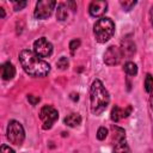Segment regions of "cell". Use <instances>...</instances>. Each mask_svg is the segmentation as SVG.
I'll use <instances>...</instances> for the list:
<instances>
[{
  "instance_id": "obj_17",
  "label": "cell",
  "mask_w": 153,
  "mask_h": 153,
  "mask_svg": "<svg viewBox=\"0 0 153 153\" xmlns=\"http://www.w3.org/2000/svg\"><path fill=\"white\" fill-rule=\"evenodd\" d=\"M111 120L114 121V122H118L120 121V118H122L123 116H122V110L120 109V106H117V105H115L114 108H112V110H111Z\"/></svg>"
},
{
  "instance_id": "obj_12",
  "label": "cell",
  "mask_w": 153,
  "mask_h": 153,
  "mask_svg": "<svg viewBox=\"0 0 153 153\" xmlns=\"http://www.w3.org/2000/svg\"><path fill=\"white\" fill-rule=\"evenodd\" d=\"M63 122H65V124H67L68 127L74 128V127H78V126L81 123V116H80L79 114L73 112V114H69L68 116H66L65 120H63Z\"/></svg>"
},
{
  "instance_id": "obj_8",
  "label": "cell",
  "mask_w": 153,
  "mask_h": 153,
  "mask_svg": "<svg viewBox=\"0 0 153 153\" xmlns=\"http://www.w3.org/2000/svg\"><path fill=\"white\" fill-rule=\"evenodd\" d=\"M122 57H123V54L121 51V48L115 47V45H110L104 53V62L108 66L118 65L121 62Z\"/></svg>"
},
{
  "instance_id": "obj_21",
  "label": "cell",
  "mask_w": 153,
  "mask_h": 153,
  "mask_svg": "<svg viewBox=\"0 0 153 153\" xmlns=\"http://www.w3.org/2000/svg\"><path fill=\"white\" fill-rule=\"evenodd\" d=\"M26 4H27L26 1H20V2H18V1L16 2L14 1L13 2V8H14V11H20V10H23L26 6Z\"/></svg>"
},
{
  "instance_id": "obj_5",
  "label": "cell",
  "mask_w": 153,
  "mask_h": 153,
  "mask_svg": "<svg viewBox=\"0 0 153 153\" xmlns=\"http://www.w3.org/2000/svg\"><path fill=\"white\" fill-rule=\"evenodd\" d=\"M39 118L43 122L42 128L44 130H47V129H50L53 127V124L56 122V120L59 118V112L54 106L44 105L39 111Z\"/></svg>"
},
{
  "instance_id": "obj_11",
  "label": "cell",
  "mask_w": 153,
  "mask_h": 153,
  "mask_svg": "<svg viewBox=\"0 0 153 153\" xmlns=\"http://www.w3.org/2000/svg\"><path fill=\"white\" fill-rule=\"evenodd\" d=\"M16 75V68L11 62H5L1 66V76L4 80H11Z\"/></svg>"
},
{
  "instance_id": "obj_19",
  "label": "cell",
  "mask_w": 153,
  "mask_h": 153,
  "mask_svg": "<svg viewBox=\"0 0 153 153\" xmlns=\"http://www.w3.org/2000/svg\"><path fill=\"white\" fill-rule=\"evenodd\" d=\"M68 65H69V61H68V59H67L66 56L60 57V59L57 60V62H56V66H57L60 69H66V68L68 67Z\"/></svg>"
},
{
  "instance_id": "obj_4",
  "label": "cell",
  "mask_w": 153,
  "mask_h": 153,
  "mask_svg": "<svg viewBox=\"0 0 153 153\" xmlns=\"http://www.w3.org/2000/svg\"><path fill=\"white\" fill-rule=\"evenodd\" d=\"M6 136L11 143L16 146H20L25 139V131H24L22 123L16 120L10 121L7 126V130H6Z\"/></svg>"
},
{
  "instance_id": "obj_2",
  "label": "cell",
  "mask_w": 153,
  "mask_h": 153,
  "mask_svg": "<svg viewBox=\"0 0 153 153\" xmlns=\"http://www.w3.org/2000/svg\"><path fill=\"white\" fill-rule=\"evenodd\" d=\"M90 102L91 111L93 115H100L109 105L110 96L103 82L98 79L93 80L90 87Z\"/></svg>"
},
{
  "instance_id": "obj_24",
  "label": "cell",
  "mask_w": 153,
  "mask_h": 153,
  "mask_svg": "<svg viewBox=\"0 0 153 153\" xmlns=\"http://www.w3.org/2000/svg\"><path fill=\"white\" fill-rule=\"evenodd\" d=\"M0 153H16V152H14L13 148H11L10 146H7V145H2L1 148H0Z\"/></svg>"
},
{
  "instance_id": "obj_9",
  "label": "cell",
  "mask_w": 153,
  "mask_h": 153,
  "mask_svg": "<svg viewBox=\"0 0 153 153\" xmlns=\"http://www.w3.org/2000/svg\"><path fill=\"white\" fill-rule=\"evenodd\" d=\"M108 2L106 1H92L88 6V13L91 17H100L103 16L108 10Z\"/></svg>"
},
{
  "instance_id": "obj_3",
  "label": "cell",
  "mask_w": 153,
  "mask_h": 153,
  "mask_svg": "<svg viewBox=\"0 0 153 153\" xmlns=\"http://www.w3.org/2000/svg\"><path fill=\"white\" fill-rule=\"evenodd\" d=\"M115 33V23L108 17L99 18L93 25V35L97 42L105 43Z\"/></svg>"
},
{
  "instance_id": "obj_23",
  "label": "cell",
  "mask_w": 153,
  "mask_h": 153,
  "mask_svg": "<svg viewBox=\"0 0 153 153\" xmlns=\"http://www.w3.org/2000/svg\"><path fill=\"white\" fill-rule=\"evenodd\" d=\"M27 100L30 102V104L31 105H36V104H38L39 103V97H36V96H33V94H29L27 96Z\"/></svg>"
},
{
  "instance_id": "obj_13",
  "label": "cell",
  "mask_w": 153,
  "mask_h": 153,
  "mask_svg": "<svg viewBox=\"0 0 153 153\" xmlns=\"http://www.w3.org/2000/svg\"><path fill=\"white\" fill-rule=\"evenodd\" d=\"M112 153H131L126 139L115 142L114 148H112Z\"/></svg>"
},
{
  "instance_id": "obj_1",
  "label": "cell",
  "mask_w": 153,
  "mask_h": 153,
  "mask_svg": "<svg viewBox=\"0 0 153 153\" xmlns=\"http://www.w3.org/2000/svg\"><path fill=\"white\" fill-rule=\"evenodd\" d=\"M19 61L23 69L31 76L42 78L50 72V65L29 49H24L19 53Z\"/></svg>"
},
{
  "instance_id": "obj_25",
  "label": "cell",
  "mask_w": 153,
  "mask_h": 153,
  "mask_svg": "<svg viewBox=\"0 0 153 153\" xmlns=\"http://www.w3.org/2000/svg\"><path fill=\"white\" fill-rule=\"evenodd\" d=\"M149 19H151V24H152V26H153V6H152L151 10H149Z\"/></svg>"
},
{
  "instance_id": "obj_7",
  "label": "cell",
  "mask_w": 153,
  "mask_h": 153,
  "mask_svg": "<svg viewBox=\"0 0 153 153\" xmlns=\"http://www.w3.org/2000/svg\"><path fill=\"white\" fill-rule=\"evenodd\" d=\"M33 53L39 57H48L53 53V44L45 37H41L33 42Z\"/></svg>"
},
{
  "instance_id": "obj_20",
  "label": "cell",
  "mask_w": 153,
  "mask_h": 153,
  "mask_svg": "<svg viewBox=\"0 0 153 153\" xmlns=\"http://www.w3.org/2000/svg\"><path fill=\"white\" fill-rule=\"evenodd\" d=\"M108 136V129L105 127H99L97 130V139L98 140H104Z\"/></svg>"
},
{
  "instance_id": "obj_28",
  "label": "cell",
  "mask_w": 153,
  "mask_h": 153,
  "mask_svg": "<svg viewBox=\"0 0 153 153\" xmlns=\"http://www.w3.org/2000/svg\"><path fill=\"white\" fill-rule=\"evenodd\" d=\"M151 106H152V108H153V96H152V97H151Z\"/></svg>"
},
{
  "instance_id": "obj_14",
  "label": "cell",
  "mask_w": 153,
  "mask_h": 153,
  "mask_svg": "<svg viewBox=\"0 0 153 153\" xmlns=\"http://www.w3.org/2000/svg\"><path fill=\"white\" fill-rule=\"evenodd\" d=\"M68 10H71V8L68 7L67 4H63V2L57 5V10H56V18L59 20H61V22L66 20L67 17H68Z\"/></svg>"
},
{
  "instance_id": "obj_26",
  "label": "cell",
  "mask_w": 153,
  "mask_h": 153,
  "mask_svg": "<svg viewBox=\"0 0 153 153\" xmlns=\"http://www.w3.org/2000/svg\"><path fill=\"white\" fill-rule=\"evenodd\" d=\"M71 98L75 102V100H78V99H79V96H78V93H76V94H75V93H72V94H71Z\"/></svg>"
},
{
  "instance_id": "obj_27",
  "label": "cell",
  "mask_w": 153,
  "mask_h": 153,
  "mask_svg": "<svg viewBox=\"0 0 153 153\" xmlns=\"http://www.w3.org/2000/svg\"><path fill=\"white\" fill-rule=\"evenodd\" d=\"M0 11H1V18H5V10L1 7V8H0Z\"/></svg>"
},
{
  "instance_id": "obj_16",
  "label": "cell",
  "mask_w": 153,
  "mask_h": 153,
  "mask_svg": "<svg viewBox=\"0 0 153 153\" xmlns=\"http://www.w3.org/2000/svg\"><path fill=\"white\" fill-rule=\"evenodd\" d=\"M145 90H146L147 93L153 92V76L149 73H147L146 78H145Z\"/></svg>"
},
{
  "instance_id": "obj_18",
  "label": "cell",
  "mask_w": 153,
  "mask_h": 153,
  "mask_svg": "<svg viewBox=\"0 0 153 153\" xmlns=\"http://www.w3.org/2000/svg\"><path fill=\"white\" fill-rule=\"evenodd\" d=\"M120 4H121V6L123 7L124 11H130V10L136 5V1H135V0H124V1L121 0Z\"/></svg>"
},
{
  "instance_id": "obj_10",
  "label": "cell",
  "mask_w": 153,
  "mask_h": 153,
  "mask_svg": "<svg viewBox=\"0 0 153 153\" xmlns=\"http://www.w3.org/2000/svg\"><path fill=\"white\" fill-rule=\"evenodd\" d=\"M135 43L130 37H124L121 42V51L123 54V56H133L135 54Z\"/></svg>"
},
{
  "instance_id": "obj_6",
  "label": "cell",
  "mask_w": 153,
  "mask_h": 153,
  "mask_svg": "<svg viewBox=\"0 0 153 153\" xmlns=\"http://www.w3.org/2000/svg\"><path fill=\"white\" fill-rule=\"evenodd\" d=\"M56 6V1L54 0H42L36 4L33 16L37 19H47L48 17L51 16L54 8Z\"/></svg>"
},
{
  "instance_id": "obj_22",
  "label": "cell",
  "mask_w": 153,
  "mask_h": 153,
  "mask_svg": "<svg viewBox=\"0 0 153 153\" xmlns=\"http://www.w3.org/2000/svg\"><path fill=\"white\" fill-rule=\"evenodd\" d=\"M79 47H80V41H79V39H73V41L69 42V49H71L72 51H74V50L78 49Z\"/></svg>"
},
{
  "instance_id": "obj_15",
  "label": "cell",
  "mask_w": 153,
  "mask_h": 153,
  "mask_svg": "<svg viewBox=\"0 0 153 153\" xmlns=\"http://www.w3.org/2000/svg\"><path fill=\"white\" fill-rule=\"evenodd\" d=\"M124 72L128 74V75H136L137 74V66L131 62V61H128L126 62L124 65Z\"/></svg>"
}]
</instances>
